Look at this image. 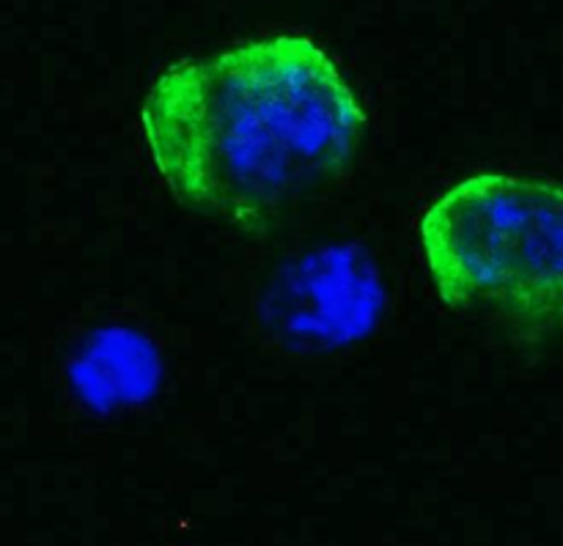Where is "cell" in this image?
I'll return each instance as SVG.
<instances>
[{
  "label": "cell",
  "instance_id": "3957f363",
  "mask_svg": "<svg viewBox=\"0 0 563 546\" xmlns=\"http://www.w3.org/2000/svg\"><path fill=\"white\" fill-rule=\"evenodd\" d=\"M388 305V280L374 253L333 236L291 247L264 269L253 324L278 355L335 360L383 330Z\"/></svg>",
  "mask_w": 563,
  "mask_h": 546
},
{
  "label": "cell",
  "instance_id": "7a4b0ae2",
  "mask_svg": "<svg viewBox=\"0 0 563 546\" xmlns=\"http://www.w3.org/2000/svg\"><path fill=\"white\" fill-rule=\"evenodd\" d=\"M440 302L517 344L563 338V181L473 174L418 223Z\"/></svg>",
  "mask_w": 563,
  "mask_h": 546
},
{
  "label": "cell",
  "instance_id": "6da1fadb",
  "mask_svg": "<svg viewBox=\"0 0 563 546\" xmlns=\"http://www.w3.org/2000/svg\"><path fill=\"white\" fill-rule=\"evenodd\" d=\"M368 115L302 33L247 38L154 77L141 130L159 181L190 212L273 239L350 179Z\"/></svg>",
  "mask_w": 563,
  "mask_h": 546
},
{
  "label": "cell",
  "instance_id": "277c9868",
  "mask_svg": "<svg viewBox=\"0 0 563 546\" xmlns=\"http://www.w3.org/2000/svg\"><path fill=\"white\" fill-rule=\"evenodd\" d=\"M64 388L71 404L93 417L121 415L148 404L165 379V352L146 324L102 319L66 349Z\"/></svg>",
  "mask_w": 563,
  "mask_h": 546
}]
</instances>
